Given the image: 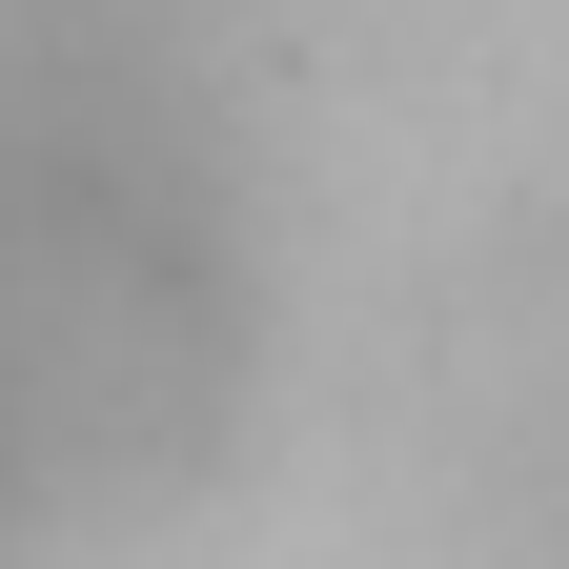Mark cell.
Instances as JSON below:
<instances>
[{
    "label": "cell",
    "mask_w": 569,
    "mask_h": 569,
    "mask_svg": "<svg viewBox=\"0 0 569 569\" xmlns=\"http://www.w3.org/2000/svg\"><path fill=\"white\" fill-rule=\"evenodd\" d=\"M244 407V264L163 122L21 102L0 122V468L41 488H183Z\"/></svg>",
    "instance_id": "6da1fadb"
},
{
    "label": "cell",
    "mask_w": 569,
    "mask_h": 569,
    "mask_svg": "<svg viewBox=\"0 0 569 569\" xmlns=\"http://www.w3.org/2000/svg\"><path fill=\"white\" fill-rule=\"evenodd\" d=\"M0 549H21V468H0Z\"/></svg>",
    "instance_id": "7a4b0ae2"
}]
</instances>
